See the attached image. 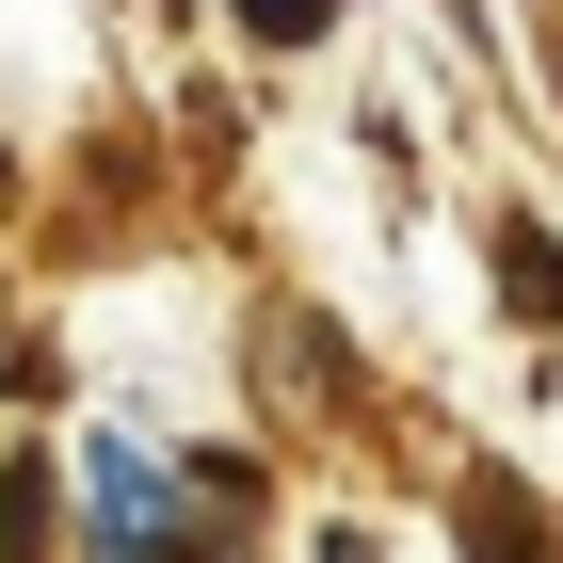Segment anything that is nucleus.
Segmentation results:
<instances>
[{"instance_id":"obj_1","label":"nucleus","mask_w":563,"mask_h":563,"mask_svg":"<svg viewBox=\"0 0 563 563\" xmlns=\"http://www.w3.org/2000/svg\"><path fill=\"white\" fill-rule=\"evenodd\" d=\"M451 516H467V563H548V499H531L516 467H467Z\"/></svg>"},{"instance_id":"obj_2","label":"nucleus","mask_w":563,"mask_h":563,"mask_svg":"<svg viewBox=\"0 0 563 563\" xmlns=\"http://www.w3.org/2000/svg\"><path fill=\"white\" fill-rule=\"evenodd\" d=\"M483 242H499V290H516L531 322H563V225H531V210H483Z\"/></svg>"},{"instance_id":"obj_3","label":"nucleus","mask_w":563,"mask_h":563,"mask_svg":"<svg viewBox=\"0 0 563 563\" xmlns=\"http://www.w3.org/2000/svg\"><path fill=\"white\" fill-rule=\"evenodd\" d=\"M225 16H242L258 48H322V33H339V0H225Z\"/></svg>"}]
</instances>
